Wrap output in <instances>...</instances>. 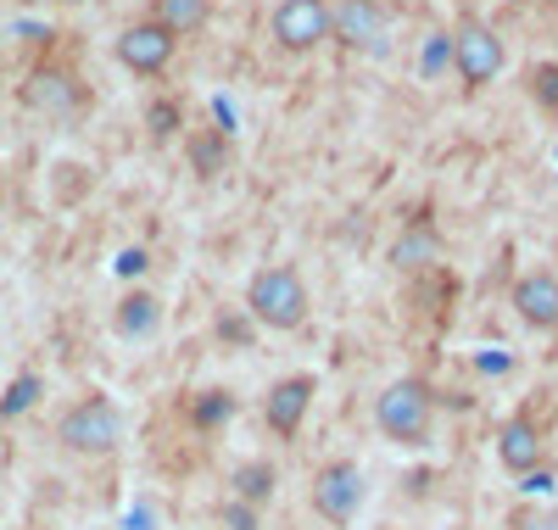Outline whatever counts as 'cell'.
<instances>
[{
  "mask_svg": "<svg viewBox=\"0 0 558 530\" xmlns=\"http://www.w3.org/2000/svg\"><path fill=\"white\" fill-rule=\"evenodd\" d=\"M246 313L263 329H302V318H307V285H302V274L286 268V263L257 268L252 285H246Z\"/></svg>",
  "mask_w": 558,
  "mask_h": 530,
  "instance_id": "6da1fadb",
  "label": "cell"
},
{
  "mask_svg": "<svg viewBox=\"0 0 558 530\" xmlns=\"http://www.w3.org/2000/svg\"><path fill=\"white\" fill-rule=\"evenodd\" d=\"M57 442H62L68 453H78V458H107V453L123 442V413H118V402H112V397H84V402H73V408L62 413V424H57Z\"/></svg>",
  "mask_w": 558,
  "mask_h": 530,
  "instance_id": "7a4b0ae2",
  "label": "cell"
},
{
  "mask_svg": "<svg viewBox=\"0 0 558 530\" xmlns=\"http://www.w3.org/2000/svg\"><path fill=\"white\" fill-rule=\"evenodd\" d=\"M375 424H380V436L397 442V447H425L430 442V392L418 380L386 385L380 402H375Z\"/></svg>",
  "mask_w": 558,
  "mask_h": 530,
  "instance_id": "3957f363",
  "label": "cell"
},
{
  "mask_svg": "<svg viewBox=\"0 0 558 530\" xmlns=\"http://www.w3.org/2000/svg\"><path fill=\"white\" fill-rule=\"evenodd\" d=\"M274 39L279 51H318L324 39H330V0H279L274 7Z\"/></svg>",
  "mask_w": 558,
  "mask_h": 530,
  "instance_id": "277c9868",
  "label": "cell"
},
{
  "mask_svg": "<svg viewBox=\"0 0 558 530\" xmlns=\"http://www.w3.org/2000/svg\"><path fill=\"white\" fill-rule=\"evenodd\" d=\"M452 68H458V79H463V89H486L497 73H502V39L486 28V23H463L458 34H452Z\"/></svg>",
  "mask_w": 558,
  "mask_h": 530,
  "instance_id": "5b68a950",
  "label": "cell"
},
{
  "mask_svg": "<svg viewBox=\"0 0 558 530\" xmlns=\"http://www.w3.org/2000/svg\"><path fill=\"white\" fill-rule=\"evenodd\" d=\"M363 503V469L352 458H336L313 474V514L330 519V525H347Z\"/></svg>",
  "mask_w": 558,
  "mask_h": 530,
  "instance_id": "8992f818",
  "label": "cell"
},
{
  "mask_svg": "<svg viewBox=\"0 0 558 530\" xmlns=\"http://www.w3.org/2000/svg\"><path fill=\"white\" fill-rule=\"evenodd\" d=\"M173 51H179V39L162 28V23H129L123 34H118V62L129 68V73H140V79H157L168 62H173Z\"/></svg>",
  "mask_w": 558,
  "mask_h": 530,
  "instance_id": "52a82bcc",
  "label": "cell"
},
{
  "mask_svg": "<svg viewBox=\"0 0 558 530\" xmlns=\"http://www.w3.org/2000/svg\"><path fill=\"white\" fill-rule=\"evenodd\" d=\"M330 39H341L347 51L380 57L386 51V12H380V0H341V7H330Z\"/></svg>",
  "mask_w": 558,
  "mask_h": 530,
  "instance_id": "ba28073f",
  "label": "cell"
},
{
  "mask_svg": "<svg viewBox=\"0 0 558 530\" xmlns=\"http://www.w3.org/2000/svg\"><path fill=\"white\" fill-rule=\"evenodd\" d=\"M23 107L28 112H45V118H73L84 107V89L62 68H34L28 84H23Z\"/></svg>",
  "mask_w": 558,
  "mask_h": 530,
  "instance_id": "9c48e42d",
  "label": "cell"
},
{
  "mask_svg": "<svg viewBox=\"0 0 558 530\" xmlns=\"http://www.w3.org/2000/svg\"><path fill=\"white\" fill-rule=\"evenodd\" d=\"M313 408V380L307 374H286L279 385H268V397H263V424L274 430V436H296L302 419Z\"/></svg>",
  "mask_w": 558,
  "mask_h": 530,
  "instance_id": "30bf717a",
  "label": "cell"
},
{
  "mask_svg": "<svg viewBox=\"0 0 558 530\" xmlns=\"http://www.w3.org/2000/svg\"><path fill=\"white\" fill-rule=\"evenodd\" d=\"M514 308L531 329H558V274L536 268L514 285Z\"/></svg>",
  "mask_w": 558,
  "mask_h": 530,
  "instance_id": "8fae6325",
  "label": "cell"
},
{
  "mask_svg": "<svg viewBox=\"0 0 558 530\" xmlns=\"http://www.w3.org/2000/svg\"><path fill=\"white\" fill-rule=\"evenodd\" d=\"M497 458H502V469L531 474V469L542 463V430H536L531 419H508V424L497 430Z\"/></svg>",
  "mask_w": 558,
  "mask_h": 530,
  "instance_id": "7c38bea8",
  "label": "cell"
},
{
  "mask_svg": "<svg viewBox=\"0 0 558 530\" xmlns=\"http://www.w3.org/2000/svg\"><path fill=\"white\" fill-rule=\"evenodd\" d=\"M207 17H213V0H151V23H162L173 39L202 34Z\"/></svg>",
  "mask_w": 558,
  "mask_h": 530,
  "instance_id": "4fadbf2b",
  "label": "cell"
},
{
  "mask_svg": "<svg viewBox=\"0 0 558 530\" xmlns=\"http://www.w3.org/2000/svg\"><path fill=\"white\" fill-rule=\"evenodd\" d=\"M157 324H162V302L151 291H129L118 302V335L123 341H146V335H157Z\"/></svg>",
  "mask_w": 558,
  "mask_h": 530,
  "instance_id": "5bb4252c",
  "label": "cell"
},
{
  "mask_svg": "<svg viewBox=\"0 0 558 530\" xmlns=\"http://www.w3.org/2000/svg\"><path fill=\"white\" fill-rule=\"evenodd\" d=\"M229 486H235V497H241V503L263 508V503L274 497V486H279V474H274V463H268V458H252V463H241L235 474H229Z\"/></svg>",
  "mask_w": 558,
  "mask_h": 530,
  "instance_id": "9a60e30c",
  "label": "cell"
},
{
  "mask_svg": "<svg viewBox=\"0 0 558 530\" xmlns=\"http://www.w3.org/2000/svg\"><path fill=\"white\" fill-rule=\"evenodd\" d=\"M397 268H425V263H436L441 257V240H436V229L430 224H413L402 240H397Z\"/></svg>",
  "mask_w": 558,
  "mask_h": 530,
  "instance_id": "2e32d148",
  "label": "cell"
},
{
  "mask_svg": "<svg viewBox=\"0 0 558 530\" xmlns=\"http://www.w3.org/2000/svg\"><path fill=\"white\" fill-rule=\"evenodd\" d=\"M39 397H45V380L39 374H17L7 392H0V419H23Z\"/></svg>",
  "mask_w": 558,
  "mask_h": 530,
  "instance_id": "e0dca14e",
  "label": "cell"
},
{
  "mask_svg": "<svg viewBox=\"0 0 558 530\" xmlns=\"http://www.w3.org/2000/svg\"><path fill=\"white\" fill-rule=\"evenodd\" d=\"M191 419H196L202 430H218L223 419H235V397H229V392H202V397L191 402Z\"/></svg>",
  "mask_w": 558,
  "mask_h": 530,
  "instance_id": "ac0fdd59",
  "label": "cell"
},
{
  "mask_svg": "<svg viewBox=\"0 0 558 530\" xmlns=\"http://www.w3.org/2000/svg\"><path fill=\"white\" fill-rule=\"evenodd\" d=\"M531 95H536L542 107H558V68H553V62L531 73Z\"/></svg>",
  "mask_w": 558,
  "mask_h": 530,
  "instance_id": "d6986e66",
  "label": "cell"
},
{
  "mask_svg": "<svg viewBox=\"0 0 558 530\" xmlns=\"http://www.w3.org/2000/svg\"><path fill=\"white\" fill-rule=\"evenodd\" d=\"M223 530H257V508L241 503V497H229L223 503Z\"/></svg>",
  "mask_w": 558,
  "mask_h": 530,
  "instance_id": "ffe728a7",
  "label": "cell"
},
{
  "mask_svg": "<svg viewBox=\"0 0 558 530\" xmlns=\"http://www.w3.org/2000/svg\"><path fill=\"white\" fill-rule=\"evenodd\" d=\"M218 335H223L229 347H246V341H252V318H241V313H223V318H218Z\"/></svg>",
  "mask_w": 558,
  "mask_h": 530,
  "instance_id": "44dd1931",
  "label": "cell"
},
{
  "mask_svg": "<svg viewBox=\"0 0 558 530\" xmlns=\"http://www.w3.org/2000/svg\"><path fill=\"white\" fill-rule=\"evenodd\" d=\"M514 530H558V508H536V514H520Z\"/></svg>",
  "mask_w": 558,
  "mask_h": 530,
  "instance_id": "7402d4cb",
  "label": "cell"
},
{
  "mask_svg": "<svg viewBox=\"0 0 558 530\" xmlns=\"http://www.w3.org/2000/svg\"><path fill=\"white\" fill-rule=\"evenodd\" d=\"M151 129H157V134H173V129H179V107L157 101V107H151Z\"/></svg>",
  "mask_w": 558,
  "mask_h": 530,
  "instance_id": "603a6c76",
  "label": "cell"
},
{
  "mask_svg": "<svg viewBox=\"0 0 558 530\" xmlns=\"http://www.w3.org/2000/svg\"><path fill=\"white\" fill-rule=\"evenodd\" d=\"M118 274H123V279L146 274V252H140V246H134V252H123V257H118Z\"/></svg>",
  "mask_w": 558,
  "mask_h": 530,
  "instance_id": "cb8c5ba5",
  "label": "cell"
},
{
  "mask_svg": "<svg viewBox=\"0 0 558 530\" xmlns=\"http://www.w3.org/2000/svg\"><path fill=\"white\" fill-rule=\"evenodd\" d=\"M34 530H39V525H34Z\"/></svg>",
  "mask_w": 558,
  "mask_h": 530,
  "instance_id": "d4e9b609",
  "label": "cell"
}]
</instances>
